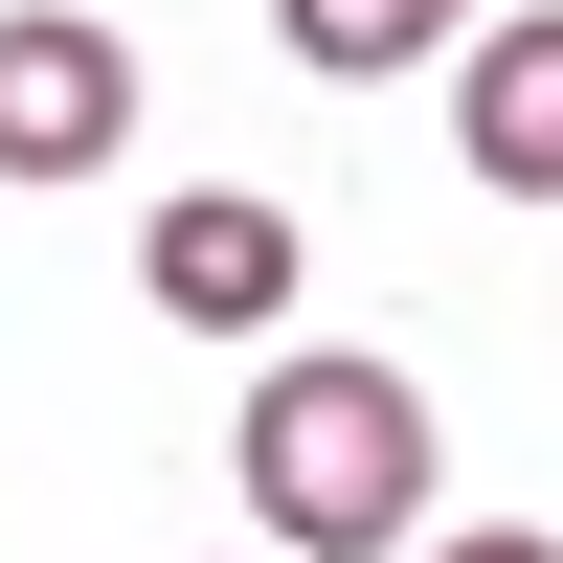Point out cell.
Returning <instances> with one entry per match:
<instances>
[{
	"label": "cell",
	"instance_id": "1",
	"mask_svg": "<svg viewBox=\"0 0 563 563\" xmlns=\"http://www.w3.org/2000/svg\"><path fill=\"white\" fill-rule=\"evenodd\" d=\"M225 474H249L271 563H384L429 519V384H406V361H271L249 429H225Z\"/></svg>",
	"mask_w": 563,
	"mask_h": 563
},
{
	"label": "cell",
	"instance_id": "2",
	"mask_svg": "<svg viewBox=\"0 0 563 563\" xmlns=\"http://www.w3.org/2000/svg\"><path fill=\"white\" fill-rule=\"evenodd\" d=\"M113 135H135V45L90 0H23L0 23V180H90Z\"/></svg>",
	"mask_w": 563,
	"mask_h": 563
},
{
	"label": "cell",
	"instance_id": "3",
	"mask_svg": "<svg viewBox=\"0 0 563 563\" xmlns=\"http://www.w3.org/2000/svg\"><path fill=\"white\" fill-rule=\"evenodd\" d=\"M135 294H158L180 339H271V316H294V203H249V180L158 203V225H135Z\"/></svg>",
	"mask_w": 563,
	"mask_h": 563
},
{
	"label": "cell",
	"instance_id": "4",
	"mask_svg": "<svg viewBox=\"0 0 563 563\" xmlns=\"http://www.w3.org/2000/svg\"><path fill=\"white\" fill-rule=\"evenodd\" d=\"M451 158L496 203H563V0H519V23L451 45Z\"/></svg>",
	"mask_w": 563,
	"mask_h": 563
},
{
	"label": "cell",
	"instance_id": "5",
	"mask_svg": "<svg viewBox=\"0 0 563 563\" xmlns=\"http://www.w3.org/2000/svg\"><path fill=\"white\" fill-rule=\"evenodd\" d=\"M496 0H271V45H294L316 90H384V68H429V45H474Z\"/></svg>",
	"mask_w": 563,
	"mask_h": 563
},
{
	"label": "cell",
	"instance_id": "6",
	"mask_svg": "<svg viewBox=\"0 0 563 563\" xmlns=\"http://www.w3.org/2000/svg\"><path fill=\"white\" fill-rule=\"evenodd\" d=\"M451 563H563V541H519V519H474V541H451Z\"/></svg>",
	"mask_w": 563,
	"mask_h": 563
}]
</instances>
